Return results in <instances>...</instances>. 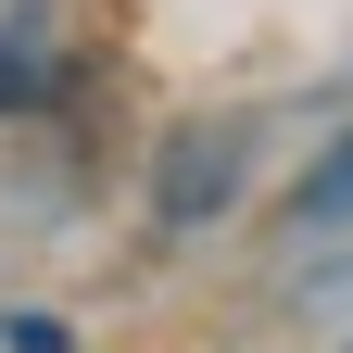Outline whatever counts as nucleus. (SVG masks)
<instances>
[{
  "label": "nucleus",
  "mask_w": 353,
  "mask_h": 353,
  "mask_svg": "<svg viewBox=\"0 0 353 353\" xmlns=\"http://www.w3.org/2000/svg\"><path fill=\"white\" fill-rule=\"evenodd\" d=\"M0 341H13V353H63V328H51V316H13Z\"/></svg>",
  "instance_id": "7ed1b4c3"
},
{
  "label": "nucleus",
  "mask_w": 353,
  "mask_h": 353,
  "mask_svg": "<svg viewBox=\"0 0 353 353\" xmlns=\"http://www.w3.org/2000/svg\"><path fill=\"white\" fill-rule=\"evenodd\" d=\"M290 228H353V126L303 164V190H290Z\"/></svg>",
  "instance_id": "f257e3e1"
},
{
  "label": "nucleus",
  "mask_w": 353,
  "mask_h": 353,
  "mask_svg": "<svg viewBox=\"0 0 353 353\" xmlns=\"http://www.w3.org/2000/svg\"><path fill=\"white\" fill-rule=\"evenodd\" d=\"M51 101H63V63L38 51V38L0 26V114H51Z\"/></svg>",
  "instance_id": "f03ea898"
}]
</instances>
